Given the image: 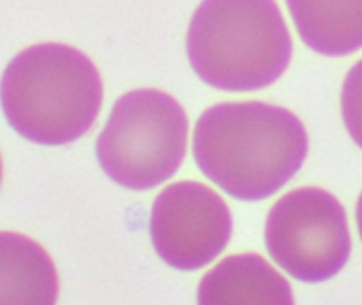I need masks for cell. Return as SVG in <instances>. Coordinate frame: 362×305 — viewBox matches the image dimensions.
I'll use <instances>...</instances> for the list:
<instances>
[{"label": "cell", "mask_w": 362, "mask_h": 305, "mask_svg": "<svg viewBox=\"0 0 362 305\" xmlns=\"http://www.w3.org/2000/svg\"><path fill=\"white\" fill-rule=\"evenodd\" d=\"M231 238V212L210 187L182 180L165 187L151 210V240L174 270L193 272L216 259Z\"/></svg>", "instance_id": "cell-6"}, {"label": "cell", "mask_w": 362, "mask_h": 305, "mask_svg": "<svg viewBox=\"0 0 362 305\" xmlns=\"http://www.w3.org/2000/svg\"><path fill=\"white\" fill-rule=\"evenodd\" d=\"M308 146V132L295 113L255 100L208 108L193 132L199 170L244 202H259L282 189L303 166Z\"/></svg>", "instance_id": "cell-1"}, {"label": "cell", "mask_w": 362, "mask_h": 305, "mask_svg": "<svg viewBox=\"0 0 362 305\" xmlns=\"http://www.w3.org/2000/svg\"><path fill=\"white\" fill-rule=\"evenodd\" d=\"M265 244L272 259L293 278L325 282L350 259L352 238L346 210L325 189H295L272 206Z\"/></svg>", "instance_id": "cell-5"}, {"label": "cell", "mask_w": 362, "mask_h": 305, "mask_svg": "<svg viewBox=\"0 0 362 305\" xmlns=\"http://www.w3.org/2000/svg\"><path fill=\"white\" fill-rule=\"evenodd\" d=\"M301 40L322 55L362 49V0H286Z\"/></svg>", "instance_id": "cell-9"}, {"label": "cell", "mask_w": 362, "mask_h": 305, "mask_svg": "<svg viewBox=\"0 0 362 305\" xmlns=\"http://www.w3.org/2000/svg\"><path fill=\"white\" fill-rule=\"evenodd\" d=\"M187 53L204 83L255 91L284 74L293 40L276 0H204L189 23Z\"/></svg>", "instance_id": "cell-3"}, {"label": "cell", "mask_w": 362, "mask_h": 305, "mask_svg": "<svg viewBox=\"0 0 362 305\" xmlns=\"http://www.w3.org/2000/svg\"><path fill=\"white\" fill-rule=\"evenodd\" d=\"M202 305H291V284L259 255H233L214 265L199 282Z\"/></svg>", "instance_id": "cell-7"}, {"label": "cell", "mask_w": 362, "mask_h": 305, "mask_svg": "<svg viewBox=\"0 0 362 305\" xmlns=\"http://www.w3.org/2000/svg\"><path fill=\"white\" fill-rule=\"evenodd\" d=\"M0 183H2V159H0Z\"/></svg>", "instance_id": "cell-12"}, {"label": "cell", "mask_w": 362, "mask_h": 305, "mask_svg": "<svg viewBox=\"0 0 362 305\" xmlns=\"http://www.w3.org/2000/svg\"><path fill=\"white\" fill-rule=\"evenodd\" d=\"M102 79L74 47L42 42L21 51L0 79L8 125L36 144H68L85 136L102 108Z\"/></svg>", "instance_id": "cell-2"}, {"label": "cell", "mask_w": 362, "mask_h": 305, "mask_svg": "<svg viewBox=\"0 0 362 305\" xmlns=\"http://www.w3.org/2000/svg\"><path fill=\"white\" fill-rule=\"evenodd\" d=\"M356 221H358V231H361V240H362V193H361V200H358V206H356Z\"/></svg>", "instance_id": "cell-11"}, {"label": "cell", "mask_w": 362, "mask_h": 305, "mask_svg": "<svg viewBox=\"0 0 362 305\" xmlns=\"http://www.w3.org/2000/svg\"><path fill=\"white\" fill-rule=\"evenodd\" d=\"M57 289L47 251L21 234L0 231V305H53Z\"/></svg>", "instance_id": "cell-8"}, {"label": "cell", "mask_w": 362, "mask_h": 305, "mask_svg": "<svg viewBox=\"0 0 362 305\" xmlns=\"http://www.w3.org/2000/svg\"><path fill=\"white\" fill-rule=\"evenodd\" d=\"M182 106L159 89H136L117 100L98 136L102 170L121 187L144 191L176 174L187 153Z\"/></svg>", "instance_id": "cell-4"}, {"label": "cell", "mask_w": 362, "mask_h": 305, "mask_svg": "<svg viewBox=\"0 0 362 305\" xmlns=\"http://www.w3.org/2000/svg\"><path fill=\"white\" fill-rule=\"evenodd\" d=\"M341 115L348 134L362 149V59L352 66L341 89Z\"/></svg>", "instance_id": "cell-10"}]
</instances>
